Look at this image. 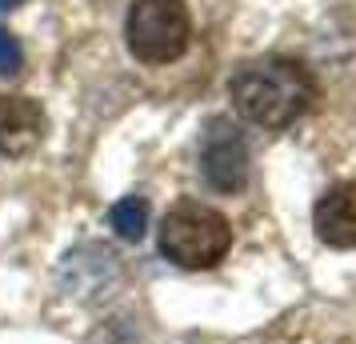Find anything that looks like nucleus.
<instances>
[{
  "mask_svg": "<svg viewBox=\"0 0 356 344\" xmlns=\"http://www.w3.org/2000/svg\"><path fill=\"white\" fill-rule=\"evenodd\" d=\"M44 108L33 97H0V152L4 156H29L44 140Z\"/></svg>",
  "mask_w": 356,
  "mask_h": 344,
  "instance_id": "obj_5",
  "label": "nucleus"
},
{
  "mask_svg": "<svg viewBox=\"0 0 356 344\" xmlns=\"http://www.w3.org/2000/svg\"><path fill=\"white\" fill-rule=\"evenodd\" d=\"M20 0H0V8H17Z\"/></svg>",
  "mask_w": 356,
  "mask_h": 344,
  "instance_id": "obj_9",
  "label": "nucleus"
},
{
  "mask_svg": "<svg viewBox=\"0 0 356 344\" xmlns=\"http://www.w3.org/2000/svg\"><path fill=\"white\" fill-rule=\"evenodd\" d=\"M232 104L244 120L260 129H284L296 116H305L316 100V81L292 56H264L232 76Z\"/></svg>",
  "mask_w": 356,
  "mask_h": 344,
  "instance_id": "obj_1",
  "label": "nucleus"
},
{
  "mask_svg": "<svg viewBox=\"0 0 356 344\" xmlns=\"http://www.w3.org/2000/svg\"><path fill=\"white\" fill-rule=\"evenodd\" d=\"M108 224L116 229L120 240H140L148 229V200L145 197H124L113 204V213H108Z\"/></svg>",
  "mask_w": 356,
  "mask_h": 344,
  "instance_id": "obj_7",
  "label": "nucleus"
},
{
  "mask_svg": "<svg viewBox=\"0 0 356 344\" xmlns=\"http://www.w3.org/2000/svg\"><path fill=\"white\" fill-rule=\"evenodd\" d=\"M232 248V229L225 213L200 200H180L161 220V252L180 268H212Z\"/></svg>",
  "mask_w": 356,
  "mask_h": 344,
  "instance_id": "obj_2",
  "label": "nucleus"
},
{
  "mask_svg": "<svg viewBox=\"0 0 356 344\" xmlns=\"http://www.w3.org/2000/svg\"><path fill=\"white\" fill-rule=\"evenodd\" d=\"M200 164H204V177H209L212 188L220 193H236L248 181V148L236 136V129H228L225 120H212L209 136H204V152H200Z\"/></svg>",
  "mask_w": 356,
  "mask_h": 344,
  "instance_id": "obj_4",
  "label": "nucleus"
},
{
  "mask_svg": "<svg viewBox=\"0 0 356 344\" xmlns=\"http://www.w3.org/2000/svg\"><path fill=\"white\" fill-rule=\"evenodd\" d=\"M20 65H24V52H20L17 36H8L4 28H0V76H13V72H20Z\"/></svg>",
  "mask_w": 356,
  "mask_h": 344,
  "instance_id": "obj_8",
  "label": "nucleus"
},
{
  "mask_svg": "<svg viewBox=\"0 0 356 344\" xmlns=\"http://www.w3.org/2000/svg\"><path fill=\"white\" fill-rule=\"evenodd\" d=\"M124 40L129 52L145 65L180 60L193 40V20L184 0H132L124 17Z\"/></svg>",
  "mask_w": 356,
  "mask_h": 344,
  "instance_id": "obj_3",
  "label": "nucleus"
},
{
  "mask_svg": "<svg viewBox=\"0 0 356 344\" xmlns=\"http://www.w3.org/2000/svg\"><path fill=\"white\" fill-rule=\"evenodd\" d=\"M312 229L328 248H356V181H337L316 200Z\"/></svg>",
  "mask_w": 356,
  "mask_h": 344,
  "instance_id": "obj_6",
  "label": "nucleus"
}]
</instances>
